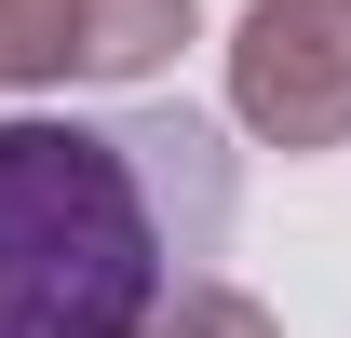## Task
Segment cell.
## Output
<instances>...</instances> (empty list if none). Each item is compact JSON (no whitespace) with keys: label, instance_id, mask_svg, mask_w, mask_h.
Wrapping results in <instances>:
<instances>
[{"label":"cell","instance_id":"cell-1","mask_svg":"<svg viewBox=\"0 0 351 338\" xmlns=\"http://www.w3.org/2000/svg\"><path fill=\"white\" fill-rule=\"evenodd\" d=\"M230 135L176 95L14 109L0 122V338H149L230 244Z\"/></svg>","mask_w":351,"mask_h":338},{"label":"cell","instance_id":"cell-2","mask_svg":"<svg viewBox=\"0 0 351 338\" xmlns=\"http://www.w3.org/2000/svg\"><path fill=\"white\" fill-rule=\"evenodd\" d=\"M230 122L257 149H351V0H243L230 27Z\"/></svg>","mask_w":351,"mask_h":338},{"label":"cell","instance_id":"cell-3","mask_svg":"<svg viewBox=\"0 0 351 338\" xmlns=\"http://www.w3.org/2000/svg\"><path fill=\"white\" fill-rule=\"evenodd\" d=\"M203 27V0H0V95L68 82H149Z\"/></svg>","mask_w":351,"mask_h":338},{"label":"cell","instance_id":"cell-4","mask_svg":"<svg viewBox=\"0 0 351 338\" xmlns=\"http://www.w3.org/2000/svg\"><path fill=\"white\" fill-rule=\"evenodd\" d=\"M149 338H284V325H270V311H257L243 284H217V271H189V284H176L162 311H149Z\"/></svg>","mask_w":351,"mask_h":338}]
</instances>
